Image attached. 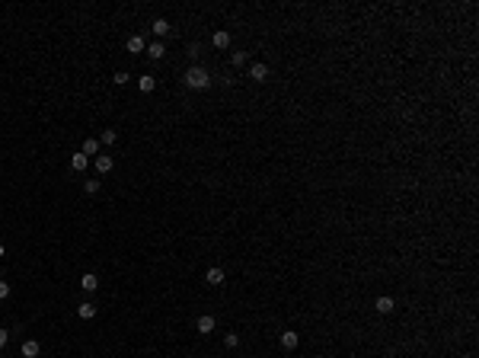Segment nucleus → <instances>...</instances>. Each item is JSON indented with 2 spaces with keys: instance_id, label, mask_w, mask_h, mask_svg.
Returning a JSON list of instances; mask_svg holds the SVG:
<instances>
[{
  "instance_id": "bb28decb",
  "label": "nucleus",
  "mask_w": 479,
  "mask_h": 358,
  "mask_svg": "<svg viewBox=\"0 0 479 358\" xmlns=\"http://www.w3.org/2000/svg\"><path fill=\"white\" fill-rule=\"evenodd\" d=\"M0 358H3V349H0Z\"/></svg>"
},
{
  "instance_id": "f03ea898",
  "label": "nucleus",
  "mask_w": 479,
  "mask_h": 358,
  "mask_svg": "<svg viewBox=\"0 0 479 358\" xmlns=\"http://www.w3.org/2000/svg\"><path fill=\"white\" fill-rule=\"evenodd\" d=\"M297 346H300V336L294 333V329H285V333H281V349H288V352H294Z\"/></svg>"
},
{
  "instance_id": "20e7f679",
  "label": "nucleus",
  "mask_w": 479,
  "mask_h": 358,
  "mask_svg": "<svg viewBox=\"0 0 479 358\" xmlns=\"http://www.w3.org/2000/svg\"><path fill=\"white\" fill-rule=\"evenodd\" d=\"M93 166H96V173H99V176H106V173H112V166H115V163H112V157H109V154H99V157L93 160Z\"/></svg>"
},
{
  "instance_id": "aec40b11",
  "label": "nucleus",
  "mask_w": 479,
  "mask_h": 358,
  "mask_svg": "<svg viewBox=\"0 0 479 358\" xmlns=\"http://www.w3.org/2000/svg\"><path fill=\"white\" fill-rule=\"evenodd\" d=\"M224 346H227V349H237V346H240V336H237V333H227V336H224Z\"/></svg>"
},
{
  "instance_id": "6e6552de",
  "label": "nucleus",
  "mask_w": 479,
  "mask_h": 358,
  "mask_svg": "<svg viewBox=\"0 0 479 358\" xmlns=\"http://www.w3.org/2000/svg\"><path fill=\"white\" fill-rule=\"evenodd\" d=\"M224 278H227L224 269H208V272H205V281H208V285H214V288L224 285Z\"/></svg>"
},
{
  "instance_id": "2eb2a0df",
  "label": "nucleus",
  "mask_w": 479,
  "mask_h": 358,
  "mask_svg": "<svg viewBox=\"0 0 479 358\" xmlns=\"http://www.w3.org/2000/svg\"><path fill=\"white\" fill-rule=\"evenodd\" d=\"M115 141H118V134H115V128H106V131H103V134H99V144H103V147H112V144H115Z\"/></svg>"
},
{
  "instance_id": "f257e3e1",
  "label": "nucleus",
  "mask_w": 479,
  "mask_h": 358,
  "mask_svg": "<svg viewBox=\"0 0 479 358\" xmlns=\"http://www.w3.org/2000/svg\"><path fill=\"white\" fill-rule=\"evenodd\" d=\"M185 86H192V90H208V86H211V74H208L201 64L188 67L185 71Z\"/></svg>"
},
{
  "instance_id": "a211bd4d",
  "label": "nucleus",
  "mask_w": 479,
  "mask_h": 358,
  "mask_svg": "<svg viewBox=\"0 0 479 358\" xmlns=\"http://www.w3.org/2000/svg\"><path fill=\"white\" fill-rule=\"evenodd\" d=\"M170 32V23L166 19H153V36H166Z\"/></svg>"
},
{
  "instance_id": "4be33fe9",
  "label": "nucleus",
  "mask_w": 479,
  "mask_h": 358,
  "mask_svg": "<svg viewBox=\"0 0 479 358\" xmlns=\"http://www.w3.org/2000/svg\"><path fill=\"white\" fill-rule=\"evenodd\" d=\"M112 80H115L118 86H125V83H128V74H125V71H118V74H115V77H112Z\"/></svg>"
},
{
  "instance_id": "9b49d317",
  "label": "nucleus",
  "mask_w": 479,
  "mask_h": 358,
  "mask_svg": "<svg viewBox=\"0 0 479 358\" xmlns=\"http://www.w3.org/2000/svg\"><path fill=\"white\" fill-rule=\"evenodd\" d=\"M86 166H90V157H83V154H74V157H71V170L74 173H86Z\"/></svg>"
},
{
  "instance_id": "423d86ee",
  "label": "nucleus",
  "mask_w": 479,
  "mask_h": 358,
  "mask_svg": "<svg viewBox=\"0 0 479 358\" xmlns=\"http://www.w3.org/2000/svg\"><path fill=\"white\" fill-rule=\"evenodd\" d=\"M249 77H253L256 83H265V80H268V67L262 64V61H256V64L249 67Z\"/></svg>"
},
{
  "instance_id": "5701e85b",
  "label": "nucleus",
  "mask_w": 479,
  "mask_h": 358,
  "mask_svg": "<svg viewBox=\"0 0 479 358\" xmlns=\"http://www.w3.org/2000/svg\"><path fill=\"white\" fill-rule=\"evenodd\" d=\"M10 298V285H6V281H0V301H6Z\"/></svg>"
},
{
  "instance_id": "a878e982",
  "label": "nucleus",
  "mask_w": 479,
  "mask_h": 358,
  "mask_svg": "<svg viewBox=\"0 0 479 358\" xmlns=\"http://www.w3.org/2000/svg\"><path fill=\"white\" fill-rule=\"evenodd\" d=\"M3 256H6V246H3V243H0V259H3Z\"/></svg>"
},
{
  "instance_id": "b1692460",
  "label": "nucleus",
  "mask_w": 479,
  "mask_h": 358,
  "mask_svg": "<svg viewBox=\"0 0 479 358\" xmlns=\"http://www.w3.org/2000/svg\"><path fill=\"white\" fill-rule=\"evenodd\" d=\"M198 55H201V45H198V42L188 45V58H198Z\"/></svg>"
},
{
  "instance_id": "1a4fd4ad",
  "label": "nucleus",
  "mask_w": 479,
  "mask_h": 358,
  "mask_svg": "<svg viewBox=\"0 0 479 358\" xmlns=\"http://www.w3.org/2000/svg\"><path fill=\"white\" fill-rule=\"evenodd\" d=\"M80 288H83V291H96V288H99V275L96 272L80 275Z\"/></svg>"
},
{
  "instance_id": "9d476101",
  "label": "nucleus",
  "mask_w": 479,
  "mask_h": 358,
  "mask_svg": "<svg viewBox=\"0 0 479 358\" xmlns=\"http://www.w3.org/2000/svg\"><path fill=\"white\" fill-rule=\"evenodd\" d=\"M214 326H218V320H214V317H208V314L198 317V323H195V329H198V333H205V336L214 333Z\"/></svg>"
},
{
  "instance_id": "4468645a",
  "label": "nucleus",
  "mask_w": 479,
  "mask_h": 358,
  "mask_svg": "<svg viewBox=\"0 0 479 358\" xmlns=\"http://www.w3.org/2000/svg\"><path fill=\"white\" fill-rule=\"evenodd\" d=\"M147 55H150L153 61H160V58L166 55V45L163 42H150V45H147Z\"/></svg>"
},
{
  "instance_id": "0eeeda50",
  "label": "nucleus",
  "mask_w": 479,
  "mask_h": 358,
  "mask_svg": "<svg viewBox=\"0 0 479 358\" xmlns=\"http://www.w3.org/2000/svg\"><path fill=\"white\" fill-rule=\"evenodd\" d=\"M19 352H23V358H38V352H42V346H38L36 339H26L23 346H19Z\"/></svg>"
},
{
  "instance_id": "412c9836",
  "label": "nucleus",
  "mask_w": 479,
  "mask_h": 358,
  "mask_svg": "<svg viewBox=\"0 0 479 358\" xmlns=\"http://www.w3.org/2000/svg\"><path fill=\"white\" fill-rule=\"evenodd\" d=\"M246 61H249V55H246V51H233V67H243Z\"/></svg>"
},
{
  "instance_id": "f8f14e48",
  "label": "nucleus",
  "mask_w": 479,
  "mask_h": 358,
  "mask_svg": "<svg viewBox=\"0 0 479 358\" xmlns=\"http://www.w3.org/2000/svg\"><path fill=\"white\" fill-rule=\"evenodd\" d=\"M211 42H214V48H230V32H227V29H218L211 36Z\"/></svg>"
},
{
  "instance_id": "dca6fc26",
  "label": "nucleus",
  "mask_w": 479,
  "mask_h": 358,
  "mask_svg": "<svg viewBox=\"0 0 479 358\" xmlns=\"http://www.w3.org/2000/svg\"><path fill=\"white\" fill-rule=\"evenodd\" d=\"M147 48V45H144V39H141V36H131V39H128V51H131V55H138V51H144Z\"/></svg>"
},
{
  "instance_id": "6ab92c4d",
  "label": "nucleus",
  "mask_w": 479,
  "mask_h": 358,
  "mask_svg": "<svg viewBox=\"0 0 479 358\" xmlns=\"http://www.w3.org/2000/svg\"><path fill=\"white\" fill-rule=\"evenodd\" d=\"M83 189H86L90 195H96L99 189H103V182H99V179H86V182H83Z\"/></svg>"
},
{
  "instance_id": "f3484780",
  "label": "nucleus",
  "mask_w": 479,
  "mask_h": 358,
  "mask_svg": "<svg viewBox=\"0 0 479 358\" xmlns=\"http://www.w3.org/2000/svg\"><path fill=\"white\" fill-rule=\"evenodd\" d=\"M153 86H157V80H153V77H141L138 80V90L141 93H153Z\"/></svg>"
},
{
  "instance_id": "ddd939ff",
  "label": "nucleus",
  "mask_w": 479,
  "mask_h": 358,
  "mask_svg": "<svg viewBox=\"0 0 479 358\" xmlns=\"http://www.w3.org/2000/svg\"><path fill=\"white\" fill-rule=\"evenodd\" d=\"M77 317H80V320H93V317H96V304H93V301H83L77 307Z\"/></svg>"
},
{
  "instance_id": "39448f33",
  "label": "nucleus",
  "mask_w": 479,
  "mask_h": 358,
  "mask_svg": "<svg viewBox=\"0 0 479 358\" xmlns=\"http://www.w3.org/2000/svg\"><path fill=\"white\" fill-rule=\"evenodd\" d=\"M374 307H377V314H393V310H396V301L390 298V294H380V298L374 301Z\"/></svg>"
},
{
  "instance_id": "393cba45",
  "label": "nucleus",
  "mask_w": 479,
  "mask_h": 358,
  "mask_svg": "<svg viewBox=\"0 0 479 358\" xmlns=\"http://www.w3.org/2000/svg\"><path fill=\"white\" fill-rule=\"evenodd\" d=\"M6 342H10V333H6V329H0V349H3Z\"/></svg>"
},
{
  "instance_id": "7ed1b4c3",
  "label": "nucleus",
  "mask_w": 479,
  "mask_h": 358,
  "mask_svg": "<svg viewBox=\"0 0 479 358\" xmlns=\"http://www.w3.org/2000/svg\"><path fill=\"white\" fill-rule=\"evenodd\" d=\"M99 151H103L99 138H86V141H83V147H80V154H83V157H99Z\"/></svg>"
}]
</instances>
